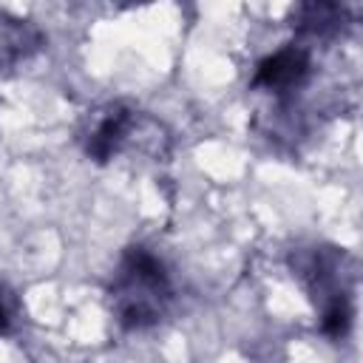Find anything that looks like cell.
<instances>
[{
    "label": "cell",
    "mask_w": 363,
    "mask_h": 363,
    "mask_svg": "<svg viewBox=\"0 0 363 363\" xmlns=\"http://www.w3.org/2000/svg\"><path fill=\"white\" fill-rule=\"evenodd\" d=\"M170 303L164 264L147 247H128L111 284V306L125 329L153 326Z\"/></svg>",
    "instance_id": "1"
},
{
    "label": "cell",
    "mask_w": 363,
    "mask_h": 363,
    "mask_svg": "<svg viewBox=\"0 0 363 363\" xmlns=\"http://www.w3.org/2000/svg\"><path fill=\"white\" fill-rule=\"evenodd\" d=\"M309 74V54L298 45H286L258 62L252 85L267 91H289Z\"/></svg>",
    "instance_id": "2"
},
{
    "label": "cell",
    "mask_w": 363,
    "mask_h": 363,
    "mask_svg": "<svg viewBox=\"0 0 363 363\" xmlns=\"http://www.w3.org/2000/svg\"><path fill=\"white\" fill-rule=\"evenodd\" d=\"M130 122H133L130 108H125V105H108L102 111V116L96 119V125L91 128V133H88V145H85L88 156L94 162H108L119 150V145L125 142V133H128Z\"/></svg>",
    "instance_id": "3"
},
{
    "label": "cell",
    "mask_w": 363,
    "mask_h": 363,
    "mask_svg": "<svg viewBox=\"0 0 363 363\" xmlns=\"http://www.w3.org/2000/svg\"><path fill=\"white\" fill-rule=\"evenodd\" d=\"M343 9L337 3H303L295 11V23L306 34H332L343 26Z\"/></svg>",
    "instance_id": "4"
},
{
    "label": "cell",
    "mask_w": 363,
    "mask_h": 363,
    "mask_svg": "<svg viewBox=\"0 0 363 363\" xmlns=\"http://www.w3.org/2000/svg\"><path fill=\"white\" fill-rule=\"evenodd\" d=\"M11 315H14V298H11L9 286L0 281V335L9 332V326H11Z\"/></svg>",
    "instance_id": "5"
}]
</instances>
